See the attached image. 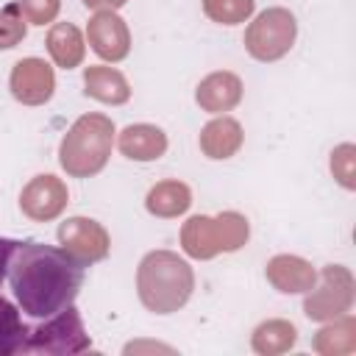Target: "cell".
I'll use <instances>...</instances> for the list:
<instances>
[{
  "instance_id": "cell-26",
  "label": "cell",
  "mask_w": 356,
  "mask_h": 356,
  "mask_svg": "<svg viewBox=\"0 0 356 356\" xmlns=\"http://www.w3.org/2000/svg\"><path fill=\"white\" fill-rule=\"evenodd\" d=\"M128 0H83V6L86 8H95V11H103V8H108V11H117L120 6H125Z\"/></svg>"
},
{
  "instance_id": "cell-5",
  "label": "cell",
  "mask_w": 356,
  "mask_h": 356,
  "mask_svg": "<svg viewBox=\"0 0 356 356\" xmlns=\"http://www.w3.org/2000/svg\"><path fill=\"white\" fill-rule=\"evenodd\" d=\"M298 36V22L286 8H264L245 31V50L256 61H278L289 53Z\"/></svg>"
},
{
  "instance_id": "cell-13",
  "label": "cell",
  "mask_w": 356,
  "mask_h": 356,
  "mask_svg": "<svg viewBox=\"0 0 356 356\" xmlns=\"http://www.w3.org/2000/svg\"><path fill=\"white\" fill-rule=\"evenodd\" d=\"M120 153L134 161H156L167 153V134L156 125L136 122L120 134Z\"/></svg>"
},
{
  "instance_id": "cell-23",
  "label": "cell",
  "mask_w": 356,
  "mask_h": 356,
  "mask_svg": "<svg viewBox=\"0 0 356 356\" xmlns=\"http://www.w3.org/2000/svg\"><path fill=\"white\" fill-rule=\"evenodd\" d=\"M331 170H334V178L345 186V189H353L356 186V159H353V145H339L334 153H331Z\"/></svg>"
},
{
  "instance_id": "cell-18",
  "label": "cell",
  "mask_w": 356,
  "mask_h": 356,
  "mask_svg": "<svg viewBox=\"0 0 356 356\" xmlns=\"http://www.w3.org/2000/svg\"><path fill=\"white\" fill-rule=\"evenodd\" d=\"M189 203H192V192H189V186L181 184V181H159V184L147 192V197H145L147 211H150L153 217H164V220L184 214V211L189 209Z\"/></svg>"
},
{
  "instance_id": "cell-6",
  "label": "cell",
  "mask_w": 356,
  "mask_h": 356,
  "mask_svg": "<svg viewBox=\"0 0 356 356\" xmlns=\"http://www.w3.org/2000/svg\"><path fill=\"white\" fill-rule=\"evenodd\" d=\"M28 337H31L25 342L28 353H42V350L44 353H81L89 348V337L83 331L81 314L72 306L47 317V323L28 331Z\"/></svg>"
},
{
  "instance_id": "cell-22",
  "label": "cell",
  "mask_w": 356,
  "mask_h": 356,
  "mask_svg": "<svg viewBox=\"0 0 356 356\" xmlns=\"http://www.w3.org/2000/svg\"><path fill=\"white\" fill-rule=\"evenodd\" d=\"M25 39V17L19 14L17 3H8L0 8V50L17 47Z\"/></svg>"
},
{
  "instance_id": "cell-11",
  "label": "cell",
  "mask_w": 356,
  "mask_h": 356,
  "mask_svg": "<svg viewBox=\"0 0 356 356\" xmlns=\"http://www.w3.org/2000/svg\"><path fill=\"white\" fill-rule=\"evenodd\" d=\"M67 200H70V195H67V186H64L61 178H56V175H36L22 189L19 209L31 220L47 222V220H56L67 209Z\"/></svg>"
},
{
  "instance_id": "cell-21",
  "label": "cell",
  "mask_w": 356,
  "mask_h": 356,
  "mask_svg": "<svg viewBox=\"0 0 356 356\" xmlns=\"http://www.w3.org/2000/svg\"><path fill=\"white\" fill-rule=\"evenodd\" d=\"M253 0H203V14L220 25H239L253 14Z\"/></svg>"
},
{
  "instance_id": "cell-7",
  "label": "cell",
  "mask_w": 356,
  "mask_h": 356,
  "mask_svg": "<svg viewBox=\"0 0 356 356\" xmlns=\"http://www.w3.org/2000/svg\"><path fill=\"white\" fill-rule=\"evenodd\" d=\"M312 295L306 298L303 309L309 320H334L342 312L350 309L353 300V278L345 267L331 264L323 270V286L320 289H309Z\"/></svg>"
},
{
  "instance_id": "cell-15",
  "label": "cell",
  "mask_w": 356,
  "mask_h": 356,
  "mask_svg": "<svg viewBox=\"0 0 356 356\" xmlns=\"http://www.w3.org/2000/svg\"><path fill=\"white\" fill-rule=\"evenodd\" d=\"M83 92L108 106H122L131 97V86H128L125 75L120 70L103 67V64L83 70Z\"/></svg>"
},
{
  "instance_id": "cell-10",
  "label": "cell",
  "mask_w": 356,
  "mask_h": 356,
  "mask_svg": "<svg viewBox=\"0 0 356 356\" xmlns=\"http://www.w3.org/2000/svg\"><path fill=\"white\" fill-rule=\"evenodd\" d=\"M86 39L103 61H122L131 50V31L117 11H95L86 25Z\"/></svg>"
},
{
  "instance_id": "cell-24",
  "label": "cell",
  "mask_w": 356,
  "mask_h": 356,
  "mask_svg": "<svg viewBox=\"0 0 356 356\" xmlns=\"http://www.w3.org/2000/svg\"><path fill=\"white\" fill-rule=\"evenodd\" d=\"M19 6V14L25 17V22L31 25H47L56 19L58 8H61V0H17Z\"/></svg>"
},
{
  "instance_id": "cell-17",
  "label": "cell",
  "mask_w": 356,
  "mask_h": 356,
  "mask_svg": "<svg viewBox=\"0 0 356 356\" xmlns=\"http://www.w3.org/2000/svg\"><path fill=\"white\" fill-rule=\"evenodd\" d=\"M83 50H86L83 36H81V31L72 22H56L50 28V33H47V53H50V58L58 67H64V70L78 67L83 61Z\"/></svg>"
},
{
  "instance_id": "cell-16",
  "label": "cell",
  "mask_w": 356,
  "mask_h": 356,
  "mask_svg": "<svg viewBox=\"0 0 356 356\" xmlns=\"http://www.w3.org/2000/svg\"><path fill=\"white\" fill-rule=\"evenodd\" d=\"M242 125L234 117H217L200 131V150L209 159H231L242 147Z\"/></svg>"
},
{
  "instance_id": "cell-1",
  "label": "cell",
  "mask_w": 356,
  "mask_h": 356,
  "mask_svg": "<svg viewBox=\"0 0 356 356\" xmlns=\"http://www.w3.org/2000/svg\"><path fill=\"white\" fill-rule=\"evenodd\" d=\"M8 284L28 317L47 320L72 306L83 284V261L64 248L17 242L8 259Z\"/></svg>"
},
{
  "instance_id": "cell-3",
  "label": "cell",
  "mask_w": 356,
  "mask_h": 356,
  "mask_svg": "<svg viewBox=\"0 0 356 356\" xmlns=\"http://www.w3.org/2000/svg\"><path fill=\"white\" fill-rule=\"evenodd\" d=\"M111 145H114V122L106 114H83L64 134L58 147V161L67 175L89 178L106 167L111 156Z\"/></svg>"
},
{
  "instance_id": "cell-25",
  "label": "cell",
  "mask_w": 356,
  "mask_h": 356,
  "mask_svg": "<svg viewBox=\"0 0 356 356\" xmlns=\"http://www.w3.org/2000/svg\"><path fill=\"white\" fill-rule=\"evenodd\" d=\"M14 239H3L0 236V281H3V275L8 273V259H11V253H14Z\"/></svg>"
},
{
  "instance_id": "cell-9",
  "label": "cell",
  "mask_w": 356,
  "mask_h": 356,
  "mask_svg": "<svg viewBox=\"0 0 356 356\" xmlns=\"http://www.w3.org/2000/svg\"><path fill=\"white\" fill-rule=\"evenodd\" d=\"M8 86L22 106H44L56 92V75L44 58L31 56L14 64Z\"/></svg>"
},
{
  "instance_id": "cell-14",
  "label": "cell",
  "mask_w": 356,
  "mask_h": 356,
  "mask_svg": "<svg viewBox=\"0 0 356 356\" xmlns=\"http://www.w3.org/2000/svg\"><path fill=\"white\" fill-rule=\"evenodd\" d=\"M267 281L278 292H309L317 284V273L298 256H273L267 261Z\"/></svg>"
},
{
  "instance_id": "cell-19",
  "label": "cell",
  "mask_w": 356,
  "mask_h": 356,
  "mask_svg": "<svg viewBox=\"0 0 356 356\" xmlns=\"http://www.w3.org/2000/svg\"><path fill=\"white\" fill-rule=\"evenodd\" d=\"M298 331L286 320H267L253 331V350L256 353H284L295 345Z\"/></svg>"
},
{
  "instance_id": "cell-8",
  "label": "cell",
  "mask_w": 356,
  "mask_h": 356,
  "mask_svg": "<svg viewBox=\"0 0 356 356\" xmlns=\"http://www.w3.org/2000/svg\"><path fill=\"white\" fill-rule=\"evenodd\" d=\"M58 242H61V248L70 256H75L83 264L106 259L108 248H111L108 231L97 220H89V217H70V220H64L58 225Z\"/></svg>"
},
{
  "instance_id": "cell-12",
  "label": "cell",
  "mask_w": 356,
  "mask_h": 356,
  "mask_svg": "<svg viewBox=\"0 0 356 356\" xmlns=\"http://www.w3.org/2000/svg\"><path fill=\"white\" fill-rule=\"evenodd\" d=\"M195 100L203 111H211V114H220V111H231L239 100H242V81L222 70V72H211L206 75L200 83H197V92H195Z\"/></svg>"
},
{
  "instance_id": "cell-4",
  "label": "cell",
  "mask_w": 356,
  "mask_h": 356,
  "mask_svg": "<svg viewBox=\"0 0 356 356\" xmlns=\"http://www.w3.org/2000/svg\"><path fill=\"white\" fill-rule=\"evenodd\" d=\"M250 236L248 220L236 211H222L217 217H189L181 228V248L192 259H211L217 253L239 250Z\"/></svg>"
},
{
  "instance_id": "cell-20",
  "label": "cell",
  "mask_w": 356,
  "mask_h": 356,
  "mask_svg": "<svg viewBox=\"0 0 356 356\" xmlns=\"http://www.w3.org/2000/svg\"><path fill=\"white\" fill-rule=\"evenodd\" d=\"M356 323L350 317H345L342 323H334L328 328H323L317 337H314V350L317 353H325V356H337V353H348L356 348Z\"/></svg>"
},
{
  "instance_id": "cell-2",
  "label": "cell",
  "mask_w": 356,
  "mask_h": 356,
  "mask_svg": "<svg viewBox=\"0 0 356 356\" xmlns=\"http://www.w3.org/2000/svg\"><path fill=\"white\" fill-rule=\"evenodd\" d=\"M136 289H139V300L150 312L170 314V312H178L189 300L195 289V273L178 253L150 250L139 261Z\"/></svg>"
}]
</instances>
